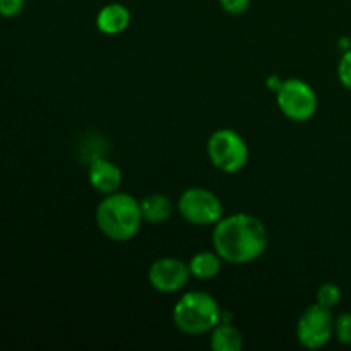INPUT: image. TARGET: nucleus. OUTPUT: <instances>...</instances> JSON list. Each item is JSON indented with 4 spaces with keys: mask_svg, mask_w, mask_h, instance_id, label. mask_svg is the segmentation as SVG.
Here are the masks:
<instances>
[{
    "mask_svg": "<svg viewBox=\"0 0 351 351\" xmlns=\"http://www.w3.org/2000/svg\"><path fill=\"white\" fill-rule=\"evenodd\" d=\"M269 233L257 216L247 213L221 218L213 230V249L228 264H249L267 249Z\"/></svg>",
    "mask_w": 351,
    "mask_h": 351,
    "instance_id": "nucleus-1",
    "label": "nucleus"
},
{
    "mask_svg": "<svg viewBox=\"0 0 351 351\" xmlns=\"http://www.w3.org/2000/svg\"><path fill=\"white\" fill-rule=\"evenodd\" d=\"M96 225L106 239L127 242L139 233L143 225L141 202L125 192L108 194L96 208Z\"/></svg>",
    "mask_w": 351,
    "mask_h": 351,
    "instance_id": "nucleus-2",
    "label": "nucleus"
},
{
    "mask_svg": "<svg viewBox=\"0 0 351 351\" xmlns=\"http://www.w3.org/2000/svg\"><path fill=\"white\" fill-rule=\"evenodd\" d=\"M221 307L213 295L206 291H189L182 295L173 307V324L189 336L213 331L221 322Z\"/></svg>",
    "mask_w": 351,
    "mask_h": 351,
    "instance_id": "nucleus-3",
    "label": "nucleus"
},
{
    "mask_svg": "<svg viewBox=\"0 0 351 351\" xmlns=\"http://www.w3.org/2000/svg\"><path fill=\"white\" fill-rule=\"evenodd\" d=\"M208 156L219 171L237 173L249 161V146L235 130L218 129L208 141Z\"/></svg>",
    "mask_w": 351,
    "mask_h": 351,
    "instance_id": "nucleus-4",
    "label": "nucleus"
},
{
    "mask_svg": "<svg viewBox=\"0 0 351 351\" xmlns=\"http://www.w3.org/2000/svg\"><path fill=\"white\" fill-rule=\"evenodd\" d=\"M276 103L281 113L293 122H308L317 112V95L302 79H287L276 91Z\"/></svg>",
    "mask_w": 351,
    "mask_h": 351,
    "instance_id": "nucleus-5",
    "label": "nucleus"
},
{
    "mask_svg": "<svg viewBox=\"0 0 351 351\" xmlns=\"http://www.w3.org/2000/svg\"><path fill=\"white\" fill-rule=\"evenodd\" d=\"M182 218L195 226H215L223 218V204L216 194L202 187H191L178 197Z\"/></svg>",
    "mask_w": 351,
    "mask_h": 351,
    "instance_id": "nucleus-6",
    "label": "nucleus"
},
{
    "mask_svg": "<svg viewBox=\"0 0 351 351\" xmlns=\"http://www.w3.org/2000/svg\"><path fill=\"white\" fill-rule=\"evenodd\" d=\"M335 336V317L331 308L314 304L300 315L297 322V339L304 348L321 350Z\"/></svg>",
    "mask_w": 351,
    "mask_h": 351,
    "instance_id": "nucleus-7",
    "label": "nucleus"
},
{
    "mask_svg": "<svg viewBox=\"0 0 351 351\" xmlns=\"http://www.w3.org/2000/svg\"><path fill=\"white\" fill-rule=\"evenodd\" d=\"M189 276H191L189 264L173 257L156 259L147 271L149 285L160 293H177L187 285Z\"/></svg>",
    "mask_w": 351,
    "mask_h": 351,
    "instance_id": "nucleus-8",
    "label": "nucleus"
},
{
    "mask_svg": "<svg viewBox=\"0 0 351 351\" xmlns=\"http://www.w3.org/2000/svg\"><path fill=\"white\" fill-rule=\"evenodd\" d=\"M88 178L95 191L108 195L119 192L120 185H122V170L110 160L98 158L89 165Z\"/></svg>",
    "mask_w": 351,
    "mask_h": 351,
    "instance_id": "nucleus-9",
    "label": "nucleus"
},
{
    "mask_svg": "<svg viewBox=\"0 0 351 351\" xmlns=\"http://www.w3.org/2000/svg\"><path fill=\"white\" fill-rule=\"evenodd\" d=\"M130 24V12L125 5L122 3H108V5L101 7L96 16V26L103 34H120L129 27Z\"/></svg>",
    "mask_w": 351,
    "mask_h": 351,
    "instance_id": "nucleus-10",
    "label": "nucleus"
},
{
    "mask_svg": "<svg viewBox=\"0 0 351 351\" xmlns=\"http://www.w3.org/2000/svg\"><path fill=\"white\" fill-rule=\"evenodd\" d=\"M141 202V213L143 219L149 225H161L168 221L175 211L173 201L165 194L146 195Z\"/></svg>",
    "mask_w": 351,
    "mask_h": 351,
    "instance_id": "nucleus-11",
    "label": "nucleus"
},
{
    "mask_svg": "<svg viewBox=\"0 0 351 351\" xmlns=\"http://www.w3.org/2000/svg\"><path fill=\"white\" fill-rule=\"evenodd\" d=\"M242 346V332L232 322H219L211 331V348L215 351H240Z\"/></svg>",
    "mask_w": 351,
    "mask_h": 351,
    "instance_id": "nucleus-12",
    "label": "nucleus"
},
{
    "mask_svg": "<svg viewBox=\"0 0 351 351\" xmlns=\"http://www.w3.org/2000/svg\"><path fill=\"white\" fill-rule=\"evenodd\" d=\"M223 259L216 252H197L189 261L191 276L197 280H213L221 271Z\"/></svg>",
    "mask_w": 351,
    "mask_h": 351,
    "instance_id": "nucleus-13",
    "label": "nucleus"
},
{
    "mask_svg": "<svg viewBox=\"0 0 351 351\" xmlns=\"http://www.w3.org/2000/svg\"><path fill=\"white\" fill-rule=\"evenodd\" d=\"M341 288L335 283H324L317 290V302L315 304L322 305L326 308H332L341 302Z\"/></svg>",
    "mask_w": 351,
    "mask_h": 351,
    "instance_id": "nucleus-14",
    "label": "nucleus"
},
{
    "mask_svg": "<svg viewBox=\"0 0 351 351\" xmlns=\"http://www.w3.org/2000/svg\"><path fill=\"white\" fill-rule=\"evenodd\" d=\"M335 336L341 345L351 346V314H341L335 319Z\"/></svg>",
    "mask_w": 351,
    "mask_h": 351,
    "instance_id": "nucleus-15",
    "label": "nucleus"
},
{
    "mask_svg": "<svg viewBox=\"0 0 351 351\" xmlns=\"http://www.w3.org/2000/svg\"><path fill=\"white\" fill-rule=\"evenodd\" d=\"M338 79L348 91H351V48L345 50L338 64Z\"/></svg>",
    "mask_w": 351,
    "mask_h": 351,
    "instance_id": "nucleus-16",
    "label": "nucleus"
},
{
    "mask_svg": "<svg viewBox=\"0 0 351 351\" xmlns=\"http://www.w3.org/2000/svg\"><path fill=\"white\" fill-rule=\"evenodd\" d=\"M26 0H0V16L16 17L23 12Z\"/></svg>",
    "mask_w": 351,
    "mask_h": 351,
    "instance_id": "nucleus-17",
    "label": "nucleus"
},
{
    "mask_svg": "<svg viewBox=\"0 0 351 351\" xmlns=\"http://www.w3.org/2000/svg\"><path fill=\"white\" fill-rule=\"evenodd\" d=\"M219 5L223 10L232 16H240V14L247 12L250 7V0H219Z\"/></svg>",
    "mask_w": 351,
    "mask_h": 351,
    "instance_id": "nucleus-18",
    "label": "nucleus"
},
{
    "mask_svg": "<svg viewBox=\"0 0 351 351\" xmlns=\"http://www.w3.org/2000/svg\"><path fill=\"white\" fill-rule=\"evenodd\" d=\"M281 82H283V81H281V79L278 77V75H271V77L267 79V88H269L273 93H276L278 89H280Z\"/></svg>",
    "mask_w": 351,
    "mask_h": 351,
    "instance_id": "nucleus-19",
    "label": "nucleus"
}]
</instances>
